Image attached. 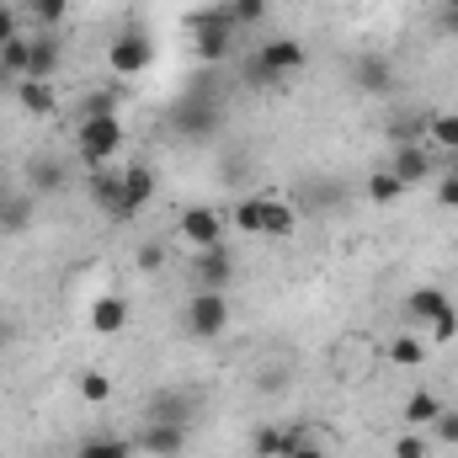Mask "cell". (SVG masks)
Instances as JSON below:
<instances>
[{"instance_id": "19", "label": "cell", "mask_w": 458, "mask_h": 458, "mask_svg": "<svg viewBox=\"0 0 458 458\" xmlns=\"http://www.w3.org/2000/svg\"><path fill=\"white\" fill-rule=\"evenodd\" d=\"M16 102H21L32 117L59 113V91H54V81H32V75H21V81H16Z\"/></svg>"}, {"instance_id": "9", "label": "cell", "mask_w": 458, "mask_h": 458, "mask_svg": "<svg viewBox=\"0 0 458 458\" xmlns=\"http://www.w3.org/2000/svg\"><path fill=\"white\" fill-rule=\"evenodd\" d=\"M176 229H182V240H187L192 250H208V245H225V240H229V219L219 214V208H208V203L182 208Z\"/></svg>"}, {"instance_id": "21", "label": "cell", "mask_w": 458, "mask_h": 458, "mask_svg": "<svg viewBox=\"0 0 458 458\" xmlns=\"http://www.w3.org/2000/svg\"><path fill=\"white\" fill-rule=\"evenodd\" d=\"M443 394H432V389H416V394H405V432H427L437 416H443Z\"/></svg>"}, {"instance_id": "2", "label": "cell", "mask_w": 458, "mask_h": 458, "mask_svg": "<svg viewBox=\"0 0 458 458\" xmlns=\"http://www.w3.org/2000/svg\"><path fill=\"white\" fill-rule=\"evenodd\" d=\"M229 293L219 288H192L187 293V304H182V331L192 336V342H219L229 331Z\"/></svg>"}, {"instance_id": "6", "label": "cell", "mask_w": 458, "mask_h": 458, "mask_svg": "<svg viewBox=\"0 0 458 458\" xmlns=\"http://www.w3.org/2000/svg\"><path fill=\"white\" fill-rule=\"evenodd\" d=\"M192 443V427H176V421H139L133 432V454L144 458H182Z\"/></svg>"}, {"instance_id": "17", "label": "cell", "mask_w": 458, "mask_h": 458, "mask_svg": "<svg viewBox=\"0 0 458 458\" xmlns=\"http://www.w3.org/2000/svg\"><path fill=\"white\" fill-rule=\"evenodd\" d=\"M86 192H91V203H97L107 219H128V214H123V171L97 165V171H91V182H86Z\"/></svg>"}, {"instance_id": "41", "label": "cell", "mask_w": 458, "mask_h": 458, "mask_svg": "<svg viewBox=\"0 0 458 458\" xmlns=\"http://www.w3.org/2000/svg\"><path fill=\"white\" fill-rule=\"evenodd\" d=\"M288 458H331V454H326V448H315V443H299Z\"/></svg>"}, {"instance_id": "3", "label": "cell", "mask_w": 458, "mask_h": 458, "mask_svg": "<svg viewBox=\"0 0 458 458\" xmlns=\"http://www.w3.org/2000/svg\"><path fill=\"white\" fill-rule=\"evenodd\" d=\"M165 128H171L176 139H187V144H208V139H219V128H225V102H203V97H187V91H182V102L165 113Z\"/></svg>"}, {"instance_id": "12", "label": "cell", "mask_w": 458, "mask_h": 458, "mask_svg": "<svg viewBox=\"0 0 458 458\" xmlns=\"http://www.w3.org/2000/svg\"><path fill=\"white\" fill-rule=\"evenodd\" d=\"M272 81H283V75H299L304 64H310V54H304V43L299 38H272V43H261L256 54H250Z\"/></svg>"}, {"instance_id": "42", "label": "cell", "mask_w": 458, "mask_h": 458, "mask_svg": "<svg viewBox=\"0 0 458 458\" xmlns=\"http://www.w3.org/2000/svg\"><path fill=\"white\" fill-rule=\"evenodd\" d=\"M5 342H16V326H11V320H0V346Z\"/></svg>"}, {"instance_id": "20", "label": "cell", "mask_w": 458, "mask_h": 458, "mask_svg": "<svg viewBox=\"0 0 458 458\" xmlns=\"http://www.w3.org/2000/svg\"><path fill=\"white\" fill-rule=\"evenodd\" d=\"M149 198H155V171H149V165H128V171H123V214L133 219Z\"/></svg>"}, {"instance_id": "30", "label": "cell", "mask_w": 458, "mask_h": 458, "mask_svg": "<svg viewBox=\"0 0 458 458\" xmlns=\"http://www.w3.org/2000/svg\"><path fill=\"white\" fill-rule=\"evenodd\" d=\"M81 458H133V443H123V437H86Z\"/></svg>"}, {"instance_id": "35", "label": "cell", "mask_w": 458, "mask_h": 458, "mask_svg": "<svg viewBox=\"0 0 458 458\" xmlns=\"http://www.w3.org/2000/svg\"><path fill=\"white\" fill-rule=\"evenodd\" d=\"M21 5H11V0H0V43H11V38H21Z\"/></svg>"}, {"instance_id": "37", "label": "cell", "mask_w": 458, "mask_h": 458, "mask_svg": "<svg viewBox=\"0 0 458 458\" xmlns=\"http://www.w3.org/2000/svg\"><path fill=\"white\" fill-rule=\"evenodd\" d=\"M432 27H437L443 38H458V0H437V11H432Z\"/></svg>"}, {"instance_id": "43", "label": "cell", "mask_w": 458, "mask_h": 458, "mask_svg": "<svg viewBox=\"0 0 458 458\" xmlns=\"http://www.w3.org/2000/svg\"><path fill=\"white\" fill-rule=\"evenodd\" d=\"M443 171H454V176H458V149L448 155V160H443Z\"/></svg>"}, {"instance_id": "38", "label": "cell", "mask_w": 458, "mask_h": 458, "mask_svg": "<svg viewBox=\"0 0 458 458\" xmlns=\"http://www.w3.org/2000/svg\"><path fill=\"white\" fill-rule=\"evenodd\" d=\"M133 261H139V272H149V277H155V272H160V267H165V245H155V240H144V245H139V256H133Z\"/></svg>"}, {"instance_id": "1", "label": "cell", "mask_w": 458, "mask_h": 458, "mask_svg": "<svg viewBox=\"0 0 458 458\" xmlns=\"http://www.w3.org/2000/svg\"><path fill=\"white\" fill-rule=\"evenodd\" d=\"M187 32H192V54L203 59V64H225L229 54H234V16H229V5H203V11H192L187 16Z\"/></svg>"}, {"instance_id": "40", "label": "cell", "mask_w": 458, "mask_h": 458, "mask_svg": "<svg viewBox=\"0 0 458 458\" xmlns=\"http://www.w3.org/2000/svg\"><path fill=\"white\" fill-rule=\"evenodd\" d=\"M437 203H443V208H458V176L454 171H443V182H437Z\"/></svg>"}, {"instance_id": "23", "label": "cell", "mask_w": 458, "mask_h": 458, "mask_svg": "<svg viewBox=\"0 0 458 458\" xmlns=\"http://www.w3.org/2000/svg\"><path fill=\"white\" fill-rule=\"evenodd\" d=\"M299 443H304V437H299L293 427H261V432L250 437V454L256 458H288Z\"/></svg>"}, {"instance_id": "26", "label": "cell", "mask_w": 458, "mask_h": 458, "mask_svg": "<svg viewBox=\"0 0 458 458\" xmlns=\"http://www.w3.org/2000/svg\"><path fill=\"white\" fill-rule=\"evenodd\" d=\"M261 214H267V192H261V198H240V203L229 208V229H240V234H261Z\"/></svg>"}, {"instance_id": "31", "label": "cell", "mask_w": 458, "mask_h": 458, "mask_svg": "<svg viewBox=\"0 0 458 458\" xmlns=\"http://www.w3.org/2000/svg\"><path fill=\"white\" fill-rule=\"evenodd\" d=\"M75 389H81V400H91V405L113 400V378H107V373H97V368H91V373H81V384H75Z\"/></svg>"}, {"instance_id": "39", "label": "cell", "mask_w": 458, "mask_h": 458, "mask_svg": "<svg viewBox=\"0 0 458 458\" xmlns=\"http://www.w3.org/2000/svg\"><path fill=\"white\" fill-rule=\"evenodd\" d=\"M458 336V310H448V315H437V320H432V342H454Z\"/></svg>"}, {"instance_id": "28", "label": "cell", "mask_w": 458, "mask_h": 458, "mask_svg": "<svg viewBox=\"0 0 458 458\" xmlns=\"http://www.w3.org/2000/svg\"><path fill=\"white\" fill-rule=\"evenodd\" d=\"M368 198H373V203H400V198H405V187H400V176L384 165V171H373V176H368Z\"/></svg>"}, {"instance_id": "8", "label": "cell", "mask_w": 458, "mask_h": 458, "mask_svg": "<svg viewBox=\"0 0 458 458\" xmlns=\"http://www.w3.org/2000/svg\"><path fill=\"white\" fill-rule=\"evenodd\" d=\"M21 187H27L32 198H64V192L75 187L70 160H59V155H32L27 171H21Z\"/></svg>"}, {"instance_id": "7", "label": "cell", "mask_w": 458, "mask_h": 458, "mask_svg": "<svg viewBox=\"0 0 458 458\" xmlns=\"http://www.w3.org/2000/svg\"><path fill=\"white\" fill-rule=\"evenodd\" d=\"M346 81H352L362 97H394V91H400V75H394V64H389L384 54H352Z\"/></svg>"}, {"instance_id": "10", "label": "cell", "mask_w": 458, "mask_h": 458, "mask_svg": "<svg viewBox=\"0 0 458 458\" xmlns=\"http://www.w3.org/2000/svg\"><path fill=\"white\" fill-rule=\"evenodd\" d=\"M187 277H192V288H219V293H229V283H234V250H229V240L225 245H208V250H192Z\"/></svg>"}, {"instance_id": "33", "label": "cell", "mask_w": 458, "mask_h": 458, "mask_svg": "<svg viewBox=\"0 0 458 458\" xmlns=\"http://www.w3.org/2000/svg\"><path fill=\"white\" fill-rule=\"evenodd\" d=\"M117 91H91L86 102H81V117H117Z\"/></svg>"}, {"instance_id": "34", "label": "cell", "mask_w": 458, "mask_h": 458, "mask_svg": "<svg viewBox=\"0 0 458 458\" xmlns=\"http://www.w3.org/2000/svg\"><path fill=\"white\" fill-rule=\"evenodd\" d=\"M229 16H234V27H256L261 16H267V0H225Z\"/></svg>"}, {"instance_id": "15", "label": "cell", "mask_w": 458, "mask_h": 458, "mask_svg": "<svg viewBox=\"0 0 458 458\" xmlns=\"http://www.w3.org/2000/svg\"><path fill=\"white\" fill-rule=\"evenodd\" d=\"M448 310H454V299H448L443 288H411L405 304H400V315H405L411 326H432V320L448 315Z\"/></svg>"}, {"instance_id": "13", "label": "cell", "mask_w": 458, "mask_h": 458, "mask_svg": "<svg viewBox=\"0 0 458 458\" xmlns=\"http://www.w3.org/2000/svg\"><path fill=\"white\" fill-rule=\"evenodd\" d=\"M144 421H176V427H192V421H198V394H187V389H160V394L144 405Z\"/></svg>"}, {"instance_id": "11", "label": "cell", "mask_w": 458, "mask_h": 458, "mask_svg": "<svg viewBox=\"0 0 458 458\" xmlns=\"http://www.w3.org/2000/svg\"><path fill=\"white\" fill-rule=\"evenodd\" d=\"M389 171H394V176H400V187L411 192V187H421V182H432V176H437V160H432L427 139H400V144H394V155H389Z\"/></svg>"}, {"instance_id": "25", "label": "cell", "mask_w": 458, "mask_h": 458, "mask_svg": "<svg viewBox=\"0 0 458 458\" xmlns=\"http://www.w3.org/2000/svg\"><path fill=\"white\" fill-rule=\"evenodd\" d=\"M123 326H128V304H123L117 293H102V299L91 304V331H97V336H117Z\"/></svg>"}, {"instance_id": "29", "label": "cell", "mask_w": 458, "mask_h": 458, "mask_svg": "<svg viewBox=\"0 0 458 458\" xmlns=\"http://www.w3.org/2000/svg\"><path fill=\"white\" fill-rule=\"evenodd\" d=\"M389 362H394V368H421V362H427V346L416 342V336H394V342H389Z\"/></svg>"}, {"instance_id": "18", "label": "cell", "mask_w": 458, "mask_h": 458, "mask_svg": "<svg viewBox=\"0 0 458 458\" xmlns=\"http://www.w3.org/2000/svg\"><path fill=\"white\" fill-rule=\"evenodd\" d=\"M299 203L315 208V214H331V208L346 203V187L336 176H310V182H299Z\"/></svg>"}, {"instance_id": "27", "label": "cell", "mask_w": 458, "mask_h": 458, "mask_svg": "<svg viewBox=\"0 0 458 458\" xmlns=\"http://www.w3.org/2000/svg\"><path fill=\"white\" fill-rule=\"evenodd\" d=\"M427 144H437L443 155H454L458 149V113H432V123H427Z\"/></svg>"}, {"instance_id": "22", "label": "cell", "mask_w": 458, "mask_h": 458, "mask_svg": "<svg viewBox=\"0 0 458 458\" xmlns=\"http://www.w3.org/2000/svg\"><path fill=\"white\" fill-rule=\"evenodd\" d=\"M299 229V203L293 198H272L267 192V214H261V234H272V240H288Z\"/></svg>"}, {"instance_id": "32", "label": "cell", "mask_w": 458, "mask_h": 458, "mask_svg": "<svg viewBox=\"0 0 458 458\" xmlns=\"http://www.w3.org/2000/svg\"><path fill=\"white\" fill-rule=\"evenodd\" d=\"M427 432H432V443H443V448H458V405H443V416H437Z\"/></svg>"}, {"instance_id": "14", "label": "cell", "mask_w": 458, "mask_h": 458, "mask_svg": "<svg viewBox=\"0 0 458 458\" xmlns=\"http://www.w3.org/2000/svg\"><path fill=\"white\" fill-rule=\"evenodd\" d=\"M59 64H64V38H59V32H32L27 75H32V81H59Z\"/></svg>"}, {"instance_id": "5", "label": "cell", "mask_w": 458, "mask_h": 458, "mask_svg": "<svg viewBox=\"0 0 458 458\" xmlns=\"http://www.w3.org/2000/svg\"><path fill=\"white\" fill-rule=\"evenodd\" d=\"M75 149H81V160H86L91 171H97V165H107L117 149H123V123H117V117H81Z\"/></svg>"}, {"instance_id": "16", "label": "cell", "mask_w": 458, "mask_h": 458, "mask_svg": "<svg viewBox=\"0 0 458 458\" xmlns=\"http://www.w3.org/2000/svg\"><path fill=\"white\" fill-rule=\"evenodd\" d=\"M38 225V198L21 187V192H0V234H27Z\"/></svg>"}, {"instance_id": "36", "label": "cell", "mask_w": 458, "mask_h": 458, "mask_svg": "<svg viewBox=\"0 0 458 458\" xmlns=\"http://www.w3.org/2000/svg\"><path fill=\"white\" fill-rule=\"evenodd\" d=\"M432 448V437H421V432H400V443H394V454L389 458H427Z\"/></svg>"}, {"instance_id": "24", "label": "cell", "mask_w": 458, "mask_h": 458, "mask_svg": "<svg viewBox=\"0 0 458 458\" xmlns=\"http://www.w3.org/2000/svg\"><path fill=\"white\" fill-rule=\"evenodd\" d=\"M64 16H70V0H21V21L32 32H59Z\"/></svg>"}, {"instance_id": "4", "label": "cell", "mask_w": 458, "mask_h": 458, "mask_svg": "<svg viewBox=\"0 0 458 458\" xmlns=\"http://www.w3.org/2000/svg\"><path fill=\"white\" fill-rule=\"evenodd\" d=\"M107 64H113V75H123V81L128 75H144L155 64V43H149V32L139 21H128L113 43H107Z\"/></svg>"}]
</instances>
